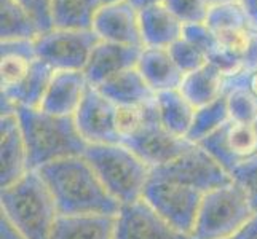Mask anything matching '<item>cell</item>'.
Masks as SVG:
<instances>
[{
    "label": "cell",
    "instance_id": "6da1fadb",
    "mask_svg": "<svg viewBox=\"0 0 257 239\" xmlns=\"http://www.w3.org/2000/svg\"><path fill=\"white\" fill-rule=\"evenodd\" d=\"M55 198L59 215H110L120 202L104 187L85 156H72L39 169Z\"/></svg>",
    "mask_w": 257,
    "mask_h": 239
},
{
    "label": "cell",
    "instance_id": "7a4b0ae2",
    "mask_svg": "<svg viewBox=\"0 0 257 239\" xmlns=\"http://www.w3.org/2000/svg\"><path fill=\"white\" fill-rule=\"evenodd\" d=\"M16 115L28 148L29 169L39 171L59 159L85 156L88 142L82 137L74 117L51 115L31 107H16Z\"/></svg>",
    "mask_w": 257,
    "mask_h": 239
},
{
    "label": "cell",
    "instance_id": "3957f363",
    "mask_svg": "<svg viewBox=\"0 0 257 239\" xmlns=\"http://www.w3.org/2000/svg\"><path fill=\"white\" fill-rule=\"evenodd\" d=\"M0 202L7 220L23 239H50L59 212L39 171L31 169L2 188Z\"/></svg>",
    "mask_w": 257,
    "mask_h": 239
},
{
    "label": "cell",
    "instance_id": "277c9868",
    "mask_svg": "<svg viewBox=\"0 0 257 239\" xmlns=\"http://www.w3.org/2000/svg\"><path fill=\"white\" fill-rule=\"evenodd\" d=\"M85 158L120 204L143 198L152 167L123 144L88 145Z\"/></svg>",
    "mask_w": 257,
    "mask_h": 239
},
{
    "label": "cell",
    "instance_id": "5b68a950",
    "mask_svg": "<svg viewBox=\"0 0 257 239\" xmlns=\"http://www.w3.org/2000/svg\"><path fill=\"white\" fill-rule=\"evenodd\" d=\"M255 210L241 185L232 180L203 194L192 239H227L249 222Z\"/></svg>",
    "mask_w": 257,
    "mask_h": 239
},
{
    "label": "cell",
    "instance_id": "8992f818",
    "mask_svg": "<svg viewBox=\"0 0 257 239\" xmlns=\"http://www.w3.org/2000/svg\"><path fill=\"white\" fill-rule=\"evenodd\" d=\"M143 198L176 229L192 234L203 199L201 191L150 175Z\"/></svg>",
    "mask_w": 257,
    "mask_h": 239
},
{
    "label": "cell",
    "instance_id": "52a82bcc",
    "mask_svg": "<svg viewBox=\"0 0 257 239\" xmlns=\"http://www.w3.org/2000/svg\"><path fill=\"white\" fill-rule=\"evenodd\" d=\"M152 177L185 185L203 194L233 180L232 175L198 144L171 163L154 167Z\"/></svg>",
    "mask_w": 257,
    "mask_h": 239
},
{
    "label": "cell",
    "instance_id": "ba28073f",
    "mask_svg": "<svg viewBox=\"0 0 257 239\" xmlns=\"http://www.w3.org/2000/svg\"><path fill=\"white\" fill-rule=\"evenodd\" d=\"M97 42L99 39L91 29L53 28L35 40V53L55 70L83 72Z\"/></svg>",
    "mask_w": 257,
    "mask_h": 239
},
{
    "label": "cell",
    "instance_id": "9c48e42d",
    "mask_svg": "<svg viewBox=\"0 0 257 239\" xmlns=\"http://www.w3.org/2000/svg\"><path fill=\"white\" fill-rule=\"evenodd\" d=\"M232 175L241 163L257 155V134L254 125L228 120L222 128L198 144Z\"/></svg>",
    "mask_w": 257,
    "mask_h": 239
},
{
    "label": "cell",
    "instance_id": "30bf717a",
    "mask_svg": "<svg viewBox=\"0 0 257 239\" xmlns=\"http://www.w3.org/2000/svg\"><path fill=\"white\" fill-rule=\"evenodd\" d=\"M113 239H192L176 229L158 212L141 198L121 204L115 215Z\"/></svg>",
    "mask_w": 257,
    "mask_h": 239
},
{
    "label": "cell",
    "instance_id": "8fae6325",
    "mask_svg": "<svg viewBox=\"0 0 257 239\" xmlns=\"http://www.w3.org/2000/svg\"><path fill=\"white\" fill-rule=\"evenodd\" d=\"M117 105L109 101L97 88L90 86L74 115L75 125L88 145L121 144V136L115 123Z\"/></svg>",
    "mask_w": 257,
    "mask_h": 239
},
{
    "label": "cell",
    "instance_id": "7c38bea8",
    "mask_svg": "<svg viewBox=\"0 0 257 239\" xmlns=\"http://www.w3.org/2000/svg\"><path fill=\"white\" fill-rule=\"evenodd\" d=\"M121 144L131 148L152 169L171 163L195 145L187 139L177 137L168 131L160 118L149 121L143 129L126 137Z\"/></svg>",
    "mask_w": 257,
    "mask_h": 239
},
{
    "label": "cell",
    "instance_id": "4fadbf2b",
    "mask_svg": "<svg viewBox=\"0 0 257 239\" xmlns=\"http://www.w3.org/2000/svg\"><path fill=\"white\" fill-rule=\"evenodd\" d=\"M91 31L102 42L144 48L139 10L130 0L102 4L94 15Z\"/></svg>",
    "mask_w": 257,
    "mask_h": 239
},
{
    "label": "cell",
    "instance_id": "5bb4252c",
    "mask_svg": "<svg viewBox=\"0 0 257 239\" xmlns=\"http://www.w3.org/2000/svg\"><path fill=\"white\" fill-rule=\"evenodd\" d=\"M141 51L143 48L139 47H126L99 40L83 70L88 83L93 88H99L118 74L138 67Z\"/></svg>",
    "mask_w": 257,
    "mask_h": 239
},
{
    "label": "cell",
    "instance_id": "9a60e30c",
    "mask_svg": "<svg viewBox=\"0 0 257 239\" xmlns=\"http://www.w3.org/2000/svg\"><path fill=\"white\" fill-rule=\"evenodd\" d=\"M90 83L82 70H56L40 109L51 115L74 117Z\"/></svg>",
    "mask_w": 257,
    "mask_h": 239
},
{
    "label": "cell",
    "instance_id": "2e32d148",
    "mask_svg": "<svg viewBox=\"0 0 257 239\" xmlns=\"http://www.w3.org/2000/svg\"><path fill=\"white\" fill-rule=\"evenodd\" d=\"M0 134H2V171H0V185L2 188L10 187L29 172L28 148L23 137L20 120L15 113H4L0 118Z\"/></svg>",
    "mask_w": 257,
    "mask_h": 239
},
{
    "label": "cell",
    "instance_id": "e0dca14e",
    "mask_svg": "<svg viewBox=\"0 0 257 239\" xmlns=\"http://www.w3.org/2000/svg\"><path fill=\"white\" fill-rule=\"evenodd\" d=\"M139 21L144 48H170L182 39L184 24L168 10L165 4L139 10Z\"/></svg>",
    "mask_w": 257,
    "mask_h": 239
},
{
    "label": "cell",
    "instance_id": "ac0fdd59",
    "mask_svg": "<svg viewBox=\"0 0 257 239\" xmlns=\"http://www.w3.org/2000/svg\"><path fill=\"white\" fill-rule=\"evenodd\" d=\"M138 70L155 94L179 90L184 80L182 70L174 63L168 48H143Z\"/></svg>",
    "mask_w": 257,
    "mask_h": 239
},
{
    "label": "cell",
    "instance_id": "d6986e66",
    "mask_svg": "<svg viewBox=\"0 0 257 239\" xmlns=\"http://www.w3.org/2000/svg\"><path fill=\"white\" fill-rule=\"evenodd\" d=\"M37 59L35 40H4L0 43V82L2 93L20 86Z\"/></svg>",
    "mask_w": 257,
    "mask_h": 239
},
{
    "label": "cell",
    "instance_id": "ffe728a7",
    "mask_svg": "<svg viewBox=\"0 0 257 239\" xmlns=\"http://www.w3.org/2000/svg\"><path fill=\"white\" fill-rule=\"evenodd\" d=\"M115 217L59 215L50 239H113Z\"/></svg>",
    "mask_w": 257,
    "mask_h": 239
},
{
    "label": "cell",
    "instance_id": "44dd1931",
    "mask_svg": "<svg viewBox=\"0 0 257 239\" xmlns=\"http://www.w3.org/2000/svg\"><path fill=\"white\" fill-rule=\"evenodd\" d=\"M227 78L211 64L184 75L179 91L195 109L205 107L225 94Z\"/></svg>",
    "mask_w": 257,
    "mask_h": 239
},
{
    "label": "cell",
    "instance_id": "7402d4cb",
    "mask_svg": "<svg viewBox=\"0 0 257 239\" xmlns=\"http://www.w3.org/2000/svg\"><path fill=\"white\" fill-rule=\"evenodd\" d=\"M115 105H136L154 101L157 94L147 85L138 67L118 74L97 88Z\"/></svg>",
    "mask_w": 257,
    "mask_h": 239
},
{
    "label": "cell",
    "instance_id": "603a6c76",
    "mask_svg": "<svg viewBox=\"0 0 257 239\" xmlns=\"http://www.w3.org/2000/svg\"><path fill=\"white\" fill-rule=\"evenodd\" d=\"M55 72L56 70L48 66L45 61L37 58L32 64L29 75L24 78V82L20 86H16L15 90L2 93V99L12 102L15 107L40 109V104L47 94Z\"/></svg>",
    "mask_w": 257,
    "mask_h": 239
},
{
    "label": "cell",
    "instance_id": "cb8c5ba5",
    "mask_svg": "<svg viewBox=\"0 0 257 239\" xmlns=\"http://www.w3.org/2000/svg\"><path fill=\"white\" fill-rule=\"evenodd\" d=\"M155 102L163 126L177 137H187L197 109L185 99L184 94L179 90L163 91L157 94Z\"/></svg>",
    "mask_w": 257,
    "mask_h": 239
},
{
    "label": "cell",
    "instance_id": "d4e9b609",
    "mask_svg": "<svg viewBox=\"0 0 257 239\" xmlns=\"http://www.w3.org/2000/svg\"><path fill=\"white\" fill-rule=\"evenodd\" d=\"M102 0H51L53 28L91 29Z\"/></svg>",
    "mask_w": 257,
    "mask_h": 239
},
{
    "label": "cell",
    "instance_id": "484cf974",
    "mask_svg": "<svg viewBox=\"0 0 257 239\" xmlns=\"http://www.w3.org/2000/svg\"><path fill=\"white\" fill-rule=\"evenodd\" d=\"M0 39L4 40H37L42 31L34 18L16 2V0H0Z\"/></svg>",
    "mask_w": 257,
    "mask_h": 239
},
{
    "label": "cell",
    "instance_id": "4316f807",
    "mask_svg": "<svg viewBox=\"0 0 257 239\" xmlns=\"http://www.w3.org/2000/svg\"><path fill=\"white\" fill-rule=\"evenodd\" d=\"M225 96L230 120L254 125L257 121V96L246 83V72L227 78Z\"/></svg>",
    "mask_w": 257,
    "mask_h": 239
},
{
    "label": "cell",
    "instance_id": "83f0119b",
    "mask_svg": "<svg viewBox=\"0 0 257 239\" xmlns=\"http://www.w3.org/2000/svg\"><path fill=\"white\" fill-rule=\"evenodd\" d=\"M228 120H230V113L227 107V96L222 94L214 102L197 109L192 128L185 139L192 144H200L201 140H205L212 132L222 128Z\"/></svg>",
    "mask_w": 257,
    "mask_h": 239
},
{
    "label": "cell",
    "instance_id": "f1b7e54d",
    "mask_svg": "<svg viewBox=\"0 0 257 239\" xmlns=\"http://www.w3.org/2000/svg\"><path fill=\"white\" fill-rule=\"evenodd\" d=\"M155 118H160L155 99L147 104L117 105L115 123H117V129L121 136V142L126 137L136 134L139 129H143L149 121H152Z\"/></svg>",
    "mask_w": 257,
    "mask_h": 239
},
{
    "label": "cell",
    "instance_id": "f546056e",
    "mask_svg": "<svg viewBox=\"0 0 257 239\" xmlns=\"http://www.w3.org/2000/svg\"><path fill=\"white\" fill-rule=\"evenodd\" d=\"M205 24L216 35L249 28L241 2L212 4Z\"/></svg>",
    "mask_w": 257,
    "mask_h": 239
},
{
    "label": "cell",
    "instance_id": "4dcf8cb0",
    "mask_svg": "<svg viewBox=\"0 0 257 239\" xmlns=\"http://www.w3.org/2000/svg\"><path fill=\"white\" fill-rule=\"evenodd\" d=\"M166 8L170 10L184 26L205 23L211 0H165Z\"/></svg>",
    "mask_w": 257,
    "mask_h": 239
},
{
    "label": "cell",
    "instance_id": "1f68e13d",
    "mask_svg": "<svg viewBox=\"0 0 257 239\" xmlns=\"http://www.w3.org/2000/svg\"><path fill=\"white\" fill-rule=\"evenodd\" d=\"M168 50H170L171 58L174 59L177 67L182 70L184 75L195 72V70H198L203 66L208 64V59L205 56V53L200 51L197 47H193L192 43H189L184 39L173 43Z\"/></svg>",
    "mask_w": 257,
    "mask_h": 239
},
{
    "label": "cell",
    "instance_id": "d6a6232c",
    "mask_svg": "<svg viewBox=\"0 0 257 239\" xmlns=\"http://www.w3.org/2000/svg\"><path fill=\"white\" fill-rule=\"evenodd\" d=\"M182 39L187 40L193 47H197L200 51L205 53L206 59L211 53L219 47V40L216 37V34L212 32L205 23L184 26Z\"/></svg>",
    "mask_w": 257,
    "mask_h": 239
},
{
    "label": "cell",
    "instance_id": "836d02e7",
    "mask_svg": "<svg viewBox=\"0 0 257 239\" xmlns=\"http://www.w3.org/2000/svg\"><path fill=\"white\" fill-rule=\"evenodd\" d=\"M232 179L243 187L257 214V155L238 166L232 172Z\"/></svg>",
    "mask_w": 257,
    "mask_h": 239
},
{
    "label": "cell",
    "instance_id": "e575fe53",
    "mask_svg": "<svg viewBox=\"0 0 257 239\" xmlns=\"http://www.w3.org/2000/svg\"><path fill=\"white\" fill-rule=\"evenodd\" d=\"M16 2L34 18L42 34L53 29L51 0H16Z\"/></svg>",
    "mask_w": 257,
    "mask_h": 239
},
{
    "label": "cell",
    "instance_id": "d590c367",
    "mask_svg": "<svg viewBox=\"0 0 257 239\" xmlns=\"http://www.w3.org/2000/svg\"><path fill=\"white\" fill-rule=\"evenodd\" d=\"M220 47H224L233 55L240 56L243 59V55L247 50L251 40V29H240V31H232V32H225V34H219L216 35Z\"/></svg>",
    "mask_w": 257,
    "mask_h": 239
},
{
    "label": "cell",
    "instance_id": "8d00e7d4",
    "mask_svg": "<svg viewBox=\"0 0 257 239\" xmlns=\"http://www.w3.org/2000/svg\"><path fill=\"white\" fill-rule=\"evenodd\" d=\"M243 66H244V72L251 74L257 70V31L251 29V40L247 50L243 55Z\"/></svg>",
    "mask_w": 257,
    "mask_h": 239
},
{
    "label": "cell",
    "instance_id": "74e56055",
    "mask_svg": "<svg viewBox=\"0 0 257 239\" xmlns=\"http://www.w3.org/2000/svg\"><path fill=\"white\" fill-rule=\"evenodd\" d=\"M227 239H257V214L240 229V231H236L233 236H230Z\"/></svg>",
    "mask_w": 257,
    "mask_h": 239
},
{
    "label": "cell",
    "instance_id": "f35d334b",
    "mask_svg": "<svg viewBox=\"0 0 257 239\" xmlns=\"http://www.w3.org/2000/svg\"><path fill=\"white\" fill-rule=\"evenodd\" d=\"M241 7L246 13V20L249 29L257 31V0H240Z\"/></svg>",
    "mask_w": 257,
    "mask_h": 239
},
{
    "label": "cell",
    "instance_id": "ab89813d",
    "mask_svg": "<svg viewBox=\"0 0 257 239\" xmlns=\"http://www.w3.org/2000/svg\"><path fill=\"white\" fill-rule=\"evenodd\" d=\"M130 2L135 5L138 10H143V8L158 5V4H165V0H130Z\"/></svg>",
    "mask_w": 257,
    "mask_h": 239
},
{
    "label": "cell",
    "instance_id": "60d3db41",
    "mask_svg": "<svg viewBox=\"0 0 257 239\" xmlns=\"http://www.w3.org/2000/svg\"><path fill=\"white\" fill-rule=\"evenodd\" d=\"M246 83L249 86V90L257 96V70L251 74H246Z\"/></svg>",
    "mask_w": 257,
    "mask_h": 239
},
{
    "label": "cell",
    "instance_id": "b9f144b4",
    "mask_svg": "<svg viewBox=\"0 0 257 239\" xmlns=\"http://www.w3.org/2000/svg\"><path fill=\"white\" fill-rule=\"evenodd\" d=\"M224 2H240V0H211V4H224Z\"/></svg>",
    "mask_w": 257,
    "mask_h": 239
},
{
    "label": "cell",
    "instance_id": "7bdbcfd3",
    "mask_svg": "<svg viewBox=\"0 0 257 239\" xmlns=\"http://www.w3.org/2000/svg\"><path fill=\"white\" fill-rule=\"evenodd\" d=\"M109 2H121V0H102V4H109Z\"/></svg>",
    "mask_w": 257,
    "mask_h": 239
},
{
    "label": "cell",
    "instance_id": "ee69618b",
    "mask_svg": "<svg viewBox=\"0 0 257 239\" xmlns=\"http://www.w3.org/2000/svg\"><path fill=\"white\" fill-rule=\"evenodd\" d=\"M254 128H255V134H257V121L254 123Z\"/></svg>",
    "mask_w": 257,
    "mask_h": 239
}]
</instances>
